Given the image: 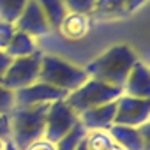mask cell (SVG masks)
<instances>
[{
  "mask_svg": "<svg viewBox=\"0 0 150 150\" xmlns=\"http://www.w3.org/2000/svg\"><path fill=\"white\" fill-rule=\"evenodd\" d=\"M138 60L139 57L132 50V46H129L127 42H117L108 50H104L103 53H99L83 69L88 78L99 80L122 90L129 71Z\"/></svg>",
  "mask_w": 150,
  "mask_h": 150,
  "instance_id": "1",
  "label": "cell"
},
{
  "mask_svg": "<svg viewBox=\"0 0 150 150\" xmlns=\"http://www.w3.org/2000/svg\"><path fill=\"white\" fill-rule=\"evenodd\" d=\"M14 108H16L14 92L6 88L2 85V81H0V115H9Z\"/></svg>",
  "mask_w": 150,
  "mask_h": 150,
  "instance_id": "21",
  "label": "cell"
},
{
  "mask_svg": "<svg viewBox=\"0 0 150 150\" xmlns=\"http://www.w3.org/2000/svg\"><path fill=\"white\" fill-rule=\"evenodd\" d=\"M90 27H92V20L88 14L67 13L60 21L57 32L67 41H80L90 32Z\"/></svg>",
  "mask_w": 150,
  "mask_h": 150,
  "instance_id": "13",
  "label": "cell"
},
{
  "mask_svg": "<svg viewBox=\"0 0 150 150\" xmlns=\"http://www.w3.org/2000/svg\"><path fill=\"white\" fill-rule=\"evenodd\" d=\"M122 94L138 99H150V71L141 58L129 71L122 87Z\"/></svg>",
  "mask_w": 150,
  "mask_h": 150,
  "instance_id": "11",
  "label": "cell"
},
{
  "mask_svg": "<svg viewBox=\"0 0 150 150\" xmlns=\"http://www.w3.org/2000/svg\"><path fill=\"white\" fill-rule=\"evenodd\" d=\"M146 4V0H96L90 13L92 21H115L134 14Z\"/></svg>",
  "mask_w": 150,
  "mask_h": 150,
  "instance_id": "8",
  "label": "cell"
},
{
  "mask_svg": "<svg viewBox=\"0 0 150 150\" xmlns=\"http://www.w3.org/2000/svg\"><path fill=\"white\" fill-rule=\"evenodd\" d=\"M50 104L42 106H16L9 113V127H11V143L18 150H25L30 143L44 138V124L46 111Z\"/></svg>",
  "mask_w": 150,
  "mask_h": 150,
  "instance_id": "2",
  "label": "cell"
},
{
  "mask_svg": "<svg viewBox=\"0 0 150 150\" xmlns=\"http://www.w3.org/2000/svg\"><path fill=\"white\" fill-rule=\"evenodd\" d=\"M67 13H80V14H88L92 13L96 0H62Z\"/></svg>",
  "mask_w": 150,
  "mask_h": 150,
  "instance_id": "20",
  "label": "cell"
},
{
  "mask_svg": "<svg viewBox=\"0 0 150 150\" xmlns=\"http://www.w3.org/2000/svg\"><path fill=\"white\" fill-rule=\"evenodd\" d=\"M37 4H39L42 14L46 16L51 32H57L60 21L67 14V9H65L64 2H62V0H37Z\"/></svg>",
  "mask_w": 150,
  "mask_h": 150,
  "instance_id": "16",
  "label": "cell"
},
{
  "mask_svg": "<svg viewBox=\"0 0 150 150\" xmlns=\"http://www.w3.org/2000/svg\"><path fill=\"white\" fill-rule=\"evenodd\" d=\"M14 27H16V30L25 32V34L32 35L34 39H41V37L51 34L50 23H48L46 16L42 14L37 0H28L25 9L14 21Z\"/></svg>",
  "mask_w": 150,
  "mask_h": 150,
  "instance_id": "10",
  "label": "cell"
},
{
  "mask_svg": "<svg viewBox=\"0 0 150 150\" xmlns=\"http://www.w3.org/2000/svg\"><path fill=\"white\" fill-rule=\"evenodd\" d=\"M6 150H18V148H16V146H14L11 141H7V145H6Z\"/></svg>",
  "mask_w": 150,
  "mask_h": 150,
  "instance_id": "28",
  "label": "cell"
},
{
  "mask_svg": "<svg viewBox=\"0 0 150 150\" xmlns=\"http://www.w3.org/2000/svg\"><path fill=\"white\" fill-rule=\"evenodd\" d=\"M108 134L111 136V139L122 146L124 150H146L141 138H139V132L136 127H125V125H117L113 124L110 129H108Z\"/></svg>",
  "mask_w": 150,
  "mask_h": 150,
  "instance_id": "14",
  "label": "cell"
},
{
  "mask_svg": "<svg viewBox=\"0 0 150 150\" xmlns=\"http://www.w3.org/2000/svg\"><path fill=\"white\" fill-rule=\"evenodd\" d=\"M85 145H87L88 150H124L122 146H118L111 139L108 131H90V132H87Z\"/></svg>",
  "mask_w": 150,
  "mask_h": 150,
  "instance_id": "17",
  "label": "cell"
},
{
  "mask_svg": "<svg viewBox=\"0 0 150 150\" xmlns=\"http://www.w3.org/2000/svg\"><path fill=\"white\" fill-rule=\"evenodd\" d=\"M41 58H42V51L39 50L37 53L30 55V57H23V58H13L11 65L7 67L6 74L0 81L2 85L13 92L25 88L35 81H39V69H41Z\"/></svg>",
  "mask_w": 150,
  "mask_h": 150,
  "instance_id": "5",
  "label": "cell"
},
{
  "mask_svg": "<svg viewBox=\"0 0 150 150\" xmlns=\"http://www.w3.org/2000/svg\"><path fill=\"white\" fill-rule=\"evenodd\" d=\"M150 122V99H138L120 94L115 101V124L138 127Z\"/></svg>",
  "mask_w": 150,
  "mask_h": 150,
  "instance_id": "7",
  "label": "cell"
},
{
  "mask_svg": "<svg viewBox=\"0 0 150 150\" xmlns=\"http://www.w3.org/2000/svg\"><path fill=\"white\" fill-rule=\"evenodd\" d=\"M76 150H88V148H87V145H85V139H83V141L80 143V146H78Z\"/></svg>",
  "mask_w": 150,
  "mask_h": 150,
  "instance_id": "29",
  "label": "cell"
},
{
  "mask_svg": "<svg viewBox=\"0 0 150 150\" xmlns=\"http://www.w3.org/2000/svg\"><path fill=\"white\" fill-rule=\"evenodd\" d=\"M67 94L64 90H58L48 83L35 81L25 88H20L14 92V103L20 108L27 106H42V104H51L58 99H64Z\"/></svg>",
  "mask_w": 150,
  "mask_h": 150,
  "instance_id": "9",
  "label": "cell"
},
{
  "mask_svg": "<svg viewBox=\"0 0 150 150\" xmlns=\"http://www.w3.org/2000/svg\"><path fill=\"white\" fill-rule=\"evenodd\" d=\"M122 94L120 88L111 87L108 83H103L94 78H87L78 88H74L65 96V103L74 110V113H78V117L92 108H97L106 103L117 101V97Z\"/></svg>",
  "mask_w": 150,
  "mask_h": 150,
  "instance_id": "4",
  "label": "cell"
},
{
  "mask_svg": "<svg viewBox=\"0 0 150 150\" xmlns=\"http://www.w3.org/2000/svg\"><path fill=\"white\" fill-rule=\"evenodd\" d=\"M11 62H13V58L11 57H7L6 55V51H2L0 50V78L6 74V71H7V67L11 65Z\"/></svg>",
  "mask_w": 150,
  "mask_h": 150,
  "instance_id": "26",
  "label": "cell"
},
{
  "mask_svg": "<svg viewBox=\"0 0 150 150\" xmlns=\"http://www.w3.org/2000/svg\"><path fill=\"white\" fill-rule=\"evenodd\" d=\"M85 136H87V129L78 122L64 138H60L55 143V146H57V150H76L80 146V143L85 139Z\"/></svg>",
  "mask_w": 150,
  "mask_h": 150,
  "instance_id": "18",
  "label": "cell"
},
{
  "mask_svg": "<svg viewBox=\"0 0 150 150\" xmlns=\"http://www.w3.org/2000/svg\"><path fill=\"white\" fill-rule=\"evenodd\" d=\"M87 78L88 76H87L83 67L72 64V62L58 57V55H51V53L42 51L41 69H39V81L48 83V85L69 94L74 88H78Z\"/></svg>",
  "mask_w": 150,
  "mask_h": 150,
  "instance_id": "3",
  "label": "cell"
},
{
  "mask_svg": "<svg viewBox=\"0 0 150 150\" xmlns=\"http://www.w3.org/2000/svg\"><path fill=\"white\" fill-rule=\"evenodd\" d=\"M28 0H0V21L14 23Z\"/></svg>",
  "mask_w": 150,
  "mask_h": 150,
  "instance_id": "19",
  "label": "cell"
},
{
  "mask_svg": "<svg viewBox=\"0 0 150 150\" xmlns=\"http://www.w3.org/2000/svg\"><path fill=\"white\" fill-rule=\"evenodd\" d=\"M4 51L11 58H23V57H30V55L37 53L39 51V44H37V39H34L32 35L16 30L13 39H11V42L7 44V48Z\"/></svg>",
  "mask_w": 150,
  "mask_h": 150,
  "instance_id": "15",
  "label": "cell"
},
{
  "mask_svg": "<svg viewBox=\"0 0 150 150\" xmlns=\"http://www.w3.org/2000/svg\"><path fill=\"white\" fill-rule=\"evenodd\" d=\"M0 138L11 141V127H9V115H0Z\"/></svg>",
  "mask_w": 150,
  "mask_h": 150,
  "instance_id": "25",
  "label": "cell"
},
{
  "mask_svg": "<svg viewBox=\"0 0 150 150\" xmlns=\"http://www.w3.org/2000/svg\"><path fill=\"white\" fill-rule=\"evenodd\" d=\"M6 145H7V141L4 138H0V150H6Z\"/></svg>",
  "mask_w": 150,
  "mask_h": 150,
  "instance_id": "27",
  "label": "cell"
},
{
  "mask_svg": "<svg viewBox=\"0 0 150 150\" xmlns=\"http://www.w3.org/2000/svg\"><path fill=\"white\" fill-rule=\"evenodd\" d=\"M78 122H80L78 113H74V110L65 103V97L51 103L48 106V111H46L44 139H48L51 143H57Z\"/></svg>",
  "mask_w": 150,
  "mask_h": 150,
  "instance_id": "6",
  "label": "cell"
},
{
  "mask_svg": "<svg viewBox=\"0 0 150 150\" xmlns=\"http://www.w3.org/2000/svg\"><path fill=\"white\" fill-rule=\"evenodd\" d=\"M25 150H57V146H55V143H51V141H48V139L41 138V139H37V141H34V143H30Z\"/></svg>",
  "mask_w": 150,
  "mask_h": 150,
  "instance_id": "23",
  "label": "cell"
},
{
  "mask_svg": "<svg viewBox=\"0 0 150 150\" xmlns=\"http://www.w3.org/2000/svg\"><path fill=\"white\" fill-rule=\"evenodd\" d=\"M16 32V27L14 23H7V21H0V50H6L7 44L11 42L13 35Z\"/></svg>",
  "mask_w": 150,
  "mask_h": 150,
  "instance_id": "22",
  "label": "cell"
},
{
  "mask_svg": "<svg viewBox=\"0 0 150 150\" xmlns=\"http://www.w3.org/2000/svg\"><path fill=\"white\" fill-rule=\"evenodd\" d=\"M80 124L90 131H108L115 124V101L101 104L97 108H92L80 115Z\"/></svg>",
  "mask_w": 150,
  "mask_h": 150,
  "instance_id": "12",
  "label": "cell"
},
{
  "mask_svg": "<svg viewBox=\"0 0 150 150\" xmlns=\"http://www.w3.org/2000/svg\"><path fill=\"white\" fill-rule=\"evenodd\" d=\"M136 129H138V132H139V138H141V141H143L145 148H146V150H150V122L141 124V125H138Z\"/></svg>",
  "mask_w": 150,
  "mask_h": 150,
  "instance_id": "24",
  "label": "cell"
}]
</instances>
